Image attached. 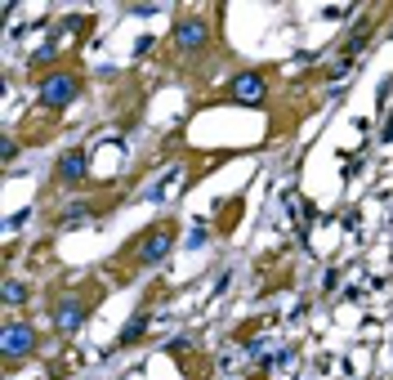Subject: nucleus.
Segmentation results:
<instances>
[{
    "instance_id": "obj_7",
    "label": "nucleus",
    "mask_w": 393,
    "mask_h": 380,
    "mask_svg": "<svg viewBox=\"0 0 393 380\" xmlns=\"http://www.w3.org/2000/svg\"><path fill=\"white\" fill-rule=\"evenodd\" d=\"M54 179L58 184H81L85 179V148H67L58 157V166H54Z\"/></svg>"
},
{
    "instance_id": "obj_9",
    "label": "nucleus",
    "mask_w": 393,
    "mask_h": 380,
    "mask_svg": "<svg viewBox=\"0 0 393 380\" xmlns=\"http://www.w3.org/2000/svg\"><path fill=\"white\" fill-rule=\"evenodd\" d=\"M27 300V287L23 282H5V304H23Z\"/></svg>"
},
{
    "instance_id": "obj_4",
    "label": "nucleus",
    "mask_w": 393,
    "mask_h": 380,
    "mask_svg": "<svg viewBox=\"0 0 393 380\" xmlns=\"http://www.w3.org/2000/svg\"><path fill=\"white\" fill-rule=\"evenodd\" d=\"M0 349H5V362H9V367H14L19 358H27L31 349H36V332H31V322H5Z\"/></svg>"
},
{
    "instance_id": "obj_2",
    "label": "nucleus",
    "mask_w": 393,
    "mask_h": 380,
    "mask_svg": "<svg viewBox=\"0 0 393 380\" xmlns=\"http://www.w3.org/2000/svg\"><path fill=\"white\" fill-rule=\"evenodd\" d=\"M170 45L179 54H201L210 45V19L206 14H179L175 19V31H170Z\"/></svg>"
},
{
    "instance_id": "obj_1",
    "label": "nucleus",
    "mask_w": 393,
    "mask_h": 380,
    "mask_svg": "<svg viewBox=\"0 0 393 380\" xmlns=\"http://www.w3.org/2000/svg\"><path fill=\"white\" fill-rule=\"evenodd\" d=\"M170 251H175V224H152L148 233H139L130 242V255H134V264H139V269H152V264H161Z\"/></svg>"
},
{
    "instance_id": "obj_6",
    "label": "nucleus",
    "mask_w": 393,
    "mask_h": 380,
    "mask_svg": "<svg viewBox=\"0 0 393 380\" xmlns=\"http://www.w3.org/2000/svg\"><path fill=\"white\" fill-rule=\"evenodd\" d=\"M90 304H94V295H67V300H58V309H54V322H58V332H67V336H72L76 327L85 322V313H90Z\"/></svg>"
},
{
    "instance_id": "obj_3",
    "label": "nucleus",
    "mask_w": 393,
    "mask_h": 380,
    "mask_svg": "<svg viewBox=\"0 0 393 380\" xmlns=\"http://www.w3.org/2000/svg\"><path fill=\"white\" fill-rule=\"evenodd\" d=\"M76 98H81V76H76V72L58 68V72H49V76L41 81V103H45L49 112H58V108H67V103H76Z\"/></svg>"
},
{
    "instance_id": "obj_5",
    "label": "nucleus",
    "mask_w": 393,
    "mask_h": 380,
    "mask_svg": "<svg viewBox=\"0 0 393 380\" xmlns=\"http://www.w3.org/2000/svg\"><path fill=\"white\" fill-rule=\"evenodd\" d=\"M264 94H268L264 72H237L233 86H228V98H233V103H246V108H260Z\"/></svg>"
},
{
    "instance_id": "obj_8",
    "label": "nucleus",
    "mask_w": 393,
    "mask_h": 380,
    "mask_svg": "<svg viewBox=\"0 0 393 380\" xmlns=\"http://www.w3.org/2000/svg\"><path fill=\"white\" fill-rule=\"evenodd\" d=\"M143 332H148V313H134V318L126 322V332H121V340H116V344L126 349V344H134V340H139Z\"/></svg>"
}]
</instances>
